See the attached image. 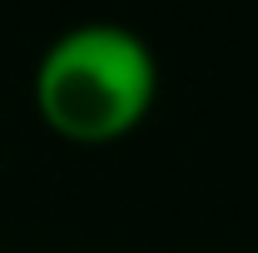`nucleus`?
<instances>
[{"mask_svg": "<svg viewBox=\"0 0 258 253\" xmlns=\"http://www.w3.org/2000/svg\"><path fill=\"white\" fill-rule=\"evenodd\" d=\"M30 99L50 134L70 144H114L144 124L159 99L154 45L119 20H80L40 50Z\"/></svg>", "mask_w": 258, "mask_h": 253, "instance_id": "obj_1", "label": "nucleus"}]
</instances>
